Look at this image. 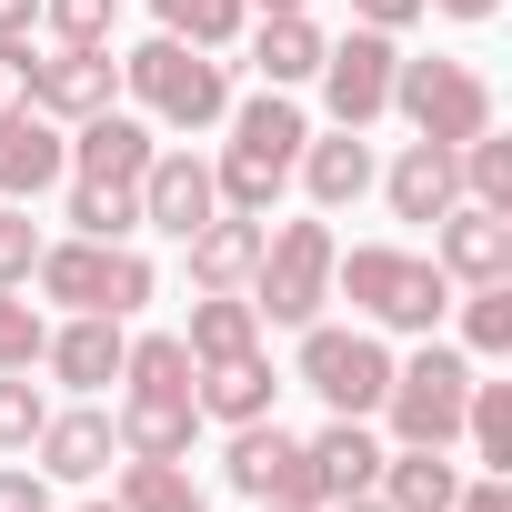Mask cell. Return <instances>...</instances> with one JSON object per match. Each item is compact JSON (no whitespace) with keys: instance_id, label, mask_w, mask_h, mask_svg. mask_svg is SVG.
<instances>
[{"instance_id":"cell-1","label":"cell","mask_w":512,"mask_h":512,"mask_svg":"<svg viewBox=\"0 0 512 512\" xmlns=\"http://www.w3.org/2000/svg\"><path fill=\"white\" fill-rule=\"evenodd\" d=\"M221 121H231V141H221V161H211V191H221V211H251V221H262V211L282 201V181H292L312 121L292 111V91H251V101H231Z\"/></svg>"},{"instance_id":"cell-2","label":"cell","mask_w":512,"mask_h":512,"mask_svg":"<svg viewBox=\"0 0 512 512\" xmlns=\"http://www.w3.org/2000/svg\"><path fill=\"white\" fill-rule=\"evenodd\" d=\"M332 292H352V312L372 332H442L452 312V282L422 251H392V241H362V251H332Z\"/></svg>"},{"instance_id":"cell-3","label":"cell","mask_w":512,"mask_h":512,"mask_svg":"<svg viewBox=\"0 0 512 512\" xmlns=\"http://www.w3.org/2000/svg\"><path fill=\"white\" fill-rule=\"evenodd\" d=\"M121 91H131L161 131H211V121L231 111V71H221L211 51L171 41V31H151V41L121 61Z\"/></svg>"},{"instance_id":"cell-4","label":"cell","mask_w":512,"mask_h":512,"mask_svg":"<svg viewBox=\"0 0 512 512\" xmlns=\"http://www.w3.org/2000/svg\"><path fill=\"white\" fill-rule=\"evenodd\" d=\"M31 282H41V302H61V312H111V322H131L141 302H151V262L131 241H41V262H31Z\"/></svg>"},{"instance_id":"cell-5","label":"cell","mask_w":512,"mask_h":512,"mask_svg":"<svg viewBox=\"0 0 512 512\" xmlns=\"http://www.w3.org/2000/svg\"><path fill=\"white\" fill-rule=\"evenodd\" d=\"M332 221H282V231H262V262H251V312L262 322H282V332H302V322H322V302H332Z\"/></svg>"},{"instance_id":"cell-6","label":"cell","mask_w":512,"mask_h":512,"mask_svg":"<svg viewBox=\"0 0 512 512\" xmlns=\"http://www.w3.org/2000/svg\"><path fill=\"white\" fill-rule=\"evenodd\" d=\"M462 402H472V352H452V342L422 332V352L392 362V392H382L392 442H432V452H452V442H462Z\"/></svg>"},{"instance_id":"cell-7","label":"cell","mask_w":512,"mask_h":512,"mask_svg":"<svg viewBox=\"0 0 512 512\" xmlns=\"http://www.w3.org/2000/svg\"><path fill=\"white\" fill-rule=\"evenodd\" d=\"M392 111L412 121V141H442V151H462L472 131H492V81L472 71V61H392Z\"/></svg>"},{"instance_id":"cell-8","label":"cell","mask_w":512,"mask_h":512,"mask_svg":"<svg viewBox=\"0 0 512 512\" xmlns=\"http://www.w3.org/2000/svg\"><path fill=\"white\" fill-rule=\"evenodd\" d=\"M231 492L241 502H272V512H322V482H312V442L282 432L272 412L262 422H231Z\"/></svg>"},{"instance_id":"cell-9","label":"cell","mask_w":512,"mask_h":512,"mask_svg":"<svg viewBox=\"0 0 512 512\" xmlns=\"http://www.w3.org/2000/svg\"><path fill=\"white\" fill-rule=\"evenodd\" d=\"M302 382H312L332 412L372 422V412H382V392H392V352H382V332H332V322H302Z\"/></svg>"},{"instance_id":"cell-10","label":"cell","mask_w":512,"mask_h":512,"mask_svg":"<svg viewBox=\"0 0 512 512\" xmlns=\"http://www.w3.org/2000/svg\"><path fill=\"white\" fill-rule=\"evenodd\" d=\"M392 61H402V41L392 31H362L352 21V41H322V101H332V121L342 131H372L382 111H392Z\"/></svg>"},{"instance_id":"cell-11","label":"cell","mask_w":512,"mask_h":512,"mask_svg":"<svg viewBox=\"0 0 512 512\" xmlns=\"http://www.w3.org/2000/svg\"><path fill=\"white\" fill-rule=\"evenodd\" d=\"M432 262H442V282H512V211H482V201H452L442 221H432Z\"/></svg>"},{"instance_id":"cell-12","label":"cell","mask_w":512,"mask_h":512,"mask_svg":"<svg viewBox=\"0 0 512 512\" xmlns=\"http://www.w3.org/2000/svg\"><path fill=\"white\" fill-rule=\"evenodd\" d=\"M111 91H121V61L111 51H51V61H31V111L41 121H91V111H111Z\"/></svg>"},{"instance_id":"cell-13","label":"cell","mask_w":512,"mask_h":512,"mask_svg":"<svg viewBox=\"0 0 512 512\" xmlns=\"http://www.w3.org/2000/svg\"><path fill=\"white\" fill-rule=\"evenodd\" d=\"M151 121H131V111H91V121H71V181H111V191H141V171H151Z\"/></svg>"},{"instance_id":"cell-14","label":"cell","mask_w":512,"mask_h":512,"mask_svg":"<svg viewBox=\"0 0 512 512\" xmlns=\"http://www.w3.org/2000/svg\"><path fill=\"white\" fill-rule=\"evenodd\" d=\"M61 171H71V131L61 121H41L31 101L0 111V201H41Z\"/></svg>"},{"instance_id":"cell-15","label":"cell","mask_w":512,"mask_h":512,"mask_svg":"<svg viewBox=\"0 0 512 512\" xmlns=\"http://www.w3.org/2000/svg\"><path fill=\"white\" fill-rule=\"evenodd\" d=\"M211 211H221L211 161H191V151H151V171H141V221H151V231H171V241H191Z\"/></svg>"},{"instance_id":"cell-16","label":"cell","mask_w":512,"mask_h":512,"mask_svg":"<svg viewBox=\"0 0 512 512\" xmlns=\"http://www.w3.org/2000/svg\"><path fill=\"white\" fill-rule=\"evenodd\" d=\"M181 251H191V292H251V262H262V221H251V211H211Z\"/></svg>"},{"instance_id":"cell-17","label":"cell","mask_w":512,"mask_h":512,"mask_svg":"<svg viewBox=\"0 0 512 512\" xmlns=\"http://www.w3.org/2000/svg\"><path fill=\"white\" fill-rule=\"evenodd\" d=\"M382 201H392V221H442L462 201V161L442 141H402V161L382 171Z\"/></svg>"},{"instance_id":"cell-18","label":"cell","mask_w":512,"mask_h":512,"mask_svg":"<svg viewBox=\"0 0 512 512\" xmlns=\"http://www.w3.org/2000/svg\"><path fill=\"white\" fill-rule=\"evenodd\" d=\"M121 352H131V332H121L111 312H71V322L41 342V362H51L71 392H101V382H121Z\"/></svg>"},{"instance_id":"cell-19","label":"cell","mask_w":512,"mask_h":512,"mask_svg":"<svg viewBox=\"0 0 512 512\" xmlns=\"http://www.w3.org/2000/svg\"><path fill=\"white\" fill-rule=\"evenodd\" d=\"M31 452H41L31 472H51V482H101L121 462V432H111V412H51Z\"/></svg>"},{"instance_id":"cell-20","label":"cell","mask_w":512,"mask_h":512,"mask_svg":"<svg viewBox=\"0 0 512 512\" xmlns=\"http://www.w3.org/2000/svg\"><path fill=\"white\" fill-rule=\"evenodd\" d=\"M191 402H201V422H262V412L282 402V372H272L262 352H231V362H201Z\"/></svg>"},{"instance_id":"cell-21","label":"cell","mask_w":512,"mask_h":512,"mask_svg":"<svg viewBox=\"0 0 512 512\" xmlns=\"http://www.w3.org/2000/svg\"><path fill=\"white\" fill-rule=\"evenodd\" d=\"M312 482H322V502H352V492H372V482H382V442H372V422L332 412V422L312 432Z\"/></svg>"},{"instance_id":"cell-22","label":"cell","mask_w":512,"mask_h":512,"mask_svg":"<svg viewBox=\"0 0 512 512\" xmlns=\"http://www.w3.org/2000/svg\"><path fill=\"white\" fill-rule=\"evenodd\" d=\"M372 492H382L392 512H452V492H462V462H452V452H432V442H392Z\"/></svg>"},{"instance_id":"cell-23","label":"cell","mask_w":512,"mask_h":512,"mask_svg":"<svg viewBox=\"0 0 512 512\" xmlns=\"http://www.w3.org/2000/svg\"><path fill=\"white\" fill-rule=\"evenodd\" d=\"M302 191H312V211H352L362 191H372V151H362V131H332V141H302Z\"/></svg>"},{"instance_id":"cell-24","label":"cell","mask_w":512,"mask_h":512,"mask_svg":"<svg viewBox=\"0 0 512 512\" xmlns=\"http://www.w3.org/2000/svg\"><path fill=\"white\" fill-rule=\"evenodd\" d=\"M111 432H121V462H181L191 432H201V402H131V392H121Z\"/></svg>"},{"instance_id":"cell-25","label":"cell","mask_w":512,"mask_h":512,"mask_svg":"<svg viewBox=\"0 0 512 512\" xmlns=\"http://www.w3.org/2000/svg\"><path fill=\"white\" fill-rule=\"evenodd\" d=\"M251 71H262V91H292L322 71V31L312 11H262V31H251Z\"/></svg>"},{"instance_id":"cell-26","label":"cell","mask_w":512,"mask_h":512,"mask_svg":"<svg viewBox=\"0 0 512 512\" xmlns=\"http://www.w3.org/2000/svg\"><path fill=\"white\" fill-rule=\"evenodd\" d=\"M191 362H231V352H262V312H251V292H201L191 302V332H181Z\"/></svg>"},{"instance_id":"cell-27","label":"cell","mask_w":512,"mask_h":512,"mask_svg":"<svg viewBox=\"0 0 512 512\" xmlns=\"http://www.w3.org/2000/svg\"><path fill=\"white\" fill-rule=\"evenodd\" d=\"M191 382H201V362L181 352V332H141L121 352V392L131 402H191Z\"/></svg>"},{"instance_id":"cell-28","label":"cell","mask_w":512,"mask_h":512,"mask_svg":"<svg viewBox=\"0 0 512 512\" xmlns=\"http://www.w3.org/2000/svg\"><path fill=\"white\" fill-rule=\"evenodd\" d=\"M462 442H472V462H482V472H512V382H482V372H472Z\"/></svg>"},{"instance_id":"cell-29","label":"cell","mask_w":512,"mask_h":512,"mask_svg":"<svg viewBox=\"0 0 512 512\" xmlns=\"http://www.w3.org/2000/svg\"><path fill=\"white\" fill-rule=\"evenodd\" d=\"M151 21L171 41H191V51H231L241 21H251V0H151Z\"/></svg>"},{"instance_id":"cell-30","label":"cell","mask_w":512,"mask_h":512,"mask_svg":"<svg viewBox=\"0 0 512 512\" xmlns=\"http://www.w3.org/2000/svg\"><path fill=\"white\" fill-rule=\"evenodd\" d=\"M81 241H131L141 231V191H111V181H71V211H61Z\"/></svg>"},{"instance_id":"cell-31","label":"cell","mask_w":512,"mask_h":512,"mask_svg":"<svg viewBox=\"0 0 512 512\" xmlns=\"http://www.w3.org/2000/svg\"><path fill=\"white\" fill-rule=\"evenodd\" d=\"M121 512H211L181 462H121Z\"/></svg>"},{"instance_id":"cell-32","label":"cell","mask_w":512,"mask_h":512,"mask_svg":"<svg viewBox=\"0 0 512 512\" xmlns=\"http://www.w3.org/2000/svg\"><path fill=\"white\" fill-rule=\"evenodd\" d=\"M462 352H482V362L512 352V282H472L462 292Z\"/></svg>"},{"instance_id":"cell-33","label":"cell","mask_w":512,"mask_h":512,"mask_svg":"<svg viewBox=\"0 0 512 512\" xmlns=\"http://www.w3.org/2000/svg\"><path fill=\"white\" fill-rule=\"evenodd\" d=\"M41 21L61 51H111V21H121V0H41Z\"/></svg>"},{"instance_id":"cell-34","label":"cell","mask_w":512,"mask_h":512,"mask_svg":"<svg viewBox=\"0 0 512 512\" xmlns=\"http://www.w3.org/2000/svg\"><path fill=\"white\" fill-rule=\"evenodd\" d=\"M41 342H51L41 302H21L11 282H0V372H31V362H41Z\"/></svg>"},{"instance_id":"cell-35","label":"cell","mask_w":512,"mask_h":512,"mask_svg":"<svg viewBox=\"0 0 512 512\" xmlns=\"http://www.w3.org/2000/svg\"><path fill=\"white\" fill-rule=\"evenodd\" d=\"M41 422H51L41 382H31V372H0V452H31V442H41Z\"/></svg>"},{"instance_id":"cell-36","label":"cell","mask_w":512,"mask_h":512,"mask_svg":"<svg viewBox=\"0 0 512 512\" xmlns=\"http://www.w3.org/2000/svg\"><path fill=\"white\" fill-rule=\"evenodd\" d=\"M31 262H41V221H31V201H0V282H31Z\"/></svg>"},{"instance_id":"cell-37","label":"cell","mask_w":512,"mask_h":512,"mask_svg":"<svg viewBox=\"0 0 512 512\" xmlns=\"http://www.w3.org/2000/svg\"><path fill=\"white\" fill-rule=\"evenodd\" d=\"M0 512H51V472L11 462V472H0Z\"/></svg>"},{"instance_id":"cell-38","label":"cell","mask_w":512,"mask_h":512,"mask_svg":"<svg viewBox=\"0 0 512 512\" xmlns=\"http://www.w3.org/2000/svg\"><path fill=\"white\" fill-rule=\"evenodd\" d=\"M452 512H512V472H472L452 492Z\"/></svg>"},{"instance_id":"cell-39","label":"cell","mask_w":512,"mask_h":512,"mask_svg":"<svg viewBox=\"0 0 512 512\" xmlns=\"http://www.w3.org/2000/svg\"><path fill=\"white\" fill-rule=\"evenodd\" d=\"M31 101V41H0V111Z\"/></svg>"},{"instance_id":"cell-40","label":"cell","mask_w":512,"mask_h":512,"mask_svg":"<svg viewBox=\"0 0 512 512\" xmlns=\"http://www.w3.org/2000/svg\"><path fill=\"white\" fill-rule=\"evenodd\" d=\"M352 21H362V31H392V41H402V31L422 21V0H352Z\"/></svg>"},{"instance_id":"cell-41","label":"cell","mask_w":512,"mask_h":512,"mask_svg":"<svg viewBox=\"0 0 512 512\" xmlns=\"http://www.w3.org/2000/svg\"><path fill=\"white\" fill-rule=\"evenodd\" d=\"M41 31V0H0V41H31Z\"/></svg>"},{"instance_id":"cell-42","label":"cell","mask_w":512,"mask_h":512,"mask_svg":"<svg viewBox=\"0 0 512 512\" xmlns=\"http://www.w3.org/2000/svg\"><path fill=\"white\" fill-rule=\"evenodd\" d=\"M422 11H452V21H492L502 0H422Z\"/></svg>"},{"instance_id":"cell-43","label":"cell","mask_w":512,"mask_h":512,"mask_svg":"<svg viewBox=\"0 0 512 512\" xmlns=\"http://www.w3.org/2000/svg\"><path fill=\"white\" fill-rule=\"evenodd\" d=\"M322 512H392L382 492H352V502H322Z\"/></svg>"},{"instance_id":"cell-44","label":"cell","mask_w":512,"mask_h":512,"mask_svg":"<svg viewBox=\"0 0 512 512\" xmlns=\"http://www.w3.org/2000/svg\"><path fill=\"white\" fill-rule=\"evenodd\" d=\"M251 11H312V0H251Z\"/></svg>"},{"instance_id":"cell-45","label":"cell","mask_w":512,"mask_h":512,"mask_svg":"<svg viewBox=\"0 0 512 512\" xmlns=\"http://www.w3.org/2000/svg\"><path fill=\"white\" fill-rule=\"evenodd\" d=\"M81 512H121V502H81Z\"/></svg>"},{"instance_id":"cell-46","label":"cell","mask_w":512,"mask_h":512,"mask_svg":"<svg viewBox=\"0 0 512 512\" xmlns=\"http://www.w3.org/2000/svg\"><path fill=\"white\" fill-rule=\"evenodd\" d=\"M251 512H272V502H251Z\"/></svg>"}]
</instances>
